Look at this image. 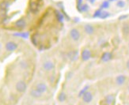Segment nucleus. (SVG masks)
I'll return each mask as SVG.
<instances>
[{"mask_svg":"<svg viewBox=\"0 0 129 105\" xmlns=\"http://www.w3.org/2000/svg\"><path fill=\"white\" fill-rule=\"evenodd\" d=\"M14 88L16 92H18L20 94H22L25 92V91L28 88V85L25 80L23 79H19L15 82L14 85Z\"/></svg>","mask_w":129,"mask_h":105,"instance_id":"1","label":"nucleus"},{"mask_svg":"<svg viewBox=\"0 0 129 105\" xmlns=\"http://www.w3.org/2000/svg\"><path fill=\"white\" fill-rule=\"evenodd\" d=\"M117 6H118L119 7H124L125 6V3L124 1H122V0H120V1L117 3Z\"/></svg>","mask_w":129,"mask_h":105,"instance_id":"19","label":"nucleus"},{"mask_svg":"<svg viewBox=\"0 0 129 105\" xmlns=\"http://www.w3.org/2000/svg\"><path fill=\"white\" fill-rule=\"evenodd\" d=\"M33 88H35L36 90H37L38 92H41L42 94L46 93L48 90V87L46 85V83H44L43 81H39L37 83H36L34 87H33Z\"/></svg>","mask_w":129,"mask_h":105,"instance_id":"3","label":"nucleus"},{"mask_svg":"<svg viewBox=\"0 0 129 105\" xmlns=\"http://www.w3.org/2000/svg\"><path fill=\"white\" fill-rule=\"evenodd\" d=\"M93 93L91 92H89V91H86L82 95V100L83 103H91L92 100H93Z\"/></svg>","mask_w":129,"mask_h":105,"instance_id":"4","label":"nucleus"},{"mask_svg":"<svg viewBox=\"0 0 129 105\" xmlns=\"http://www.w3.org/2000/svg\"><path fill=\"white\" fill-rule=\"evenodd\" d=\"M128 105H129V104H128Z\"/></svg>","mask_w":129,"mask_h":105,"instance_id":"27","label":"nucleus"},{"mask_svg":"<svg viewBox=\"0 0 129 105\" xmlns=\"http://www.w3.org/2000/svg\"><path fill=\"white\" fill-rule=\"evenodd\" d=\"M42 68L44 71H52L55 68V63L51 60H46L43 63Z\"/></svg>","mask_w":129,"mask_h":105,"instance_id":"5","label":"nucleus"},{"mask_svg":"<svg viewBox=\"0 0 129 105\" xmlns=\"http://www.w3.org/2000/svg\"><path fill=\"white\" fill-rule=\"evenodd\" d=\"M66 98H67V96H66V95L64 93H62V94H60L59 95V100L60 101H64L65 99H66Z\"/></svg>","mask_w":129,"mask_h":105,"instance_id":"18","label":"nucleus"},{"mask_svg":"<svg viewBox=\"0 0 129 105\" xmlns=\"http://www.w3.org/2000/svg\"><path fill=\"white\" fill-rule=\"evenodd\" d=\"M122 32H123V34H124V36L129 35V25L128 24H124V25H123Z\"/></svg>","mask_w":129,"mask_h":105,"instance_id":"14","label":"nucleus"},{"mask_svg":"<svg viewBox=\"0 0 129 105\" xmlns=\"http://www.w3.org/2000/svg\"><path fill=\"white\" fill-rule=\"evenodd\" d=\"M109 16V13L108 12H105V11H104V12H102L101 13V15H100V18H102V19H105L106 18H108V17Z\"/></svg>","mask_w":129,"mask_h":105,"instance_id":"16","label":"nucleus"},{"mask_svg":"<svg viewBox=\"0 0 129 105\" xmlns=\"http://www.w3.org/2000/svg\"><path fill=\"white\" fill-rule=\"evenodd\" d=\"M127 16H123V17H120V20H122V18H127Z\"/></svg>","mask_w":129,"mask_h":105,"instance_id":"23","label":"nucleus"},{"mask_svg":"<svg viewBox=\"0 0 129 105\" xmlns=\"http://www.w3.org/2000/svg\"><path fill=\"white\" fill-rule=\"evenodd\" d=\"M18 66L19 68L22 70H26L28 68H29V63L27 62L26 60L22 59L18 63Z\"/></svg>","mask_w":129,"mask_h":105,"instance_id":"11","label":"nucleus"},{"mask_svg":"<svg viewBox=\"0 0 129 105\" xmlns=\"http://www.w3.org/2000/svg\"><path fill=\"white\" fill-rule=\"evenodd\" d=\"M90 2H91V3H93V2H94V0H90Z\"/></svg>","mask_w":129,"mask_h":105,"instance_id":"24","label":"nucleus"},{"mask_svg":"<svg viewBox=\"0 0 129 105\" xmlns=\"http://www.w3.org/2000/svg\"><path fill=\"white\" fill-rule=\"evenodd\" d=\"M102 7L103 8H108V7H109V3H108L107 1L104 2V3H103V4H102Z\"/></svg>","mask_w":129,"mask_h":105,"instance_id":"20","label":"nucleus"},{"mask_svg":"<svg viewBox=\"0 0 129 105\" xmlns=\"http://www.w3.org/2000/svg\"><path fill=\"white\" fill-rule=\"evenodd\" d=\"M70 36L74 41H78L80 39V32L77 29H72L70 31Z\"/></svg>","mask_w":129,"mask_h":105,"instance_id":"6","label":"nucleus"},{"mask_svg":"<svg viewBox=\"0 0 129 105\" xmlns=\"http://www.w3.org/2000/svg\"><path fill=\"white\" fill-rule=\"evenodd\" d=\"M18 47V43H16L14 40H8L4 44V48L8 52H13L16 51Z\"/></svg>","mask_w":129,"mask_h":105,"instance_id":"2","label":"nucleus"},{"mask_svg":"<svg viewBox=\"0 0 129 105\" xmlns=\"http://www.w3.org/2000/svg\"><path fill=\"white\" fill-rule=\"evenodd\" d=\"M101 11L100 10H98V11H96V12H95V14H93V17L94 18H97V17H100V15H101Z\"/></svg>","mask_w":129,"mask_h":105,"instance_id":"21","label":"nucleus"},{"mask_svg":"<svg viewBox=\"0 0 129 105\" xmlns=\"http://www.w3.org/2000/svg\"><path fill=\"white\" fill-rule=\"evenodd\" d=\"M84 29H85V32L89 35H92L94 32V28L91 25H86L85 27H84Z\"/></svg>","mask_w":129,"mask_h":105,"instance_id":"13","label":"nucleus"},{"mask_svg":"<svg viewBox=\"0 0 129 105\" xmlns=\"http://www.w3.org/2000/svg\"><path fill=\"white\" fill-rule=\"evenodd\" d=\"M128 47H129V42H128Z\"/></svg>","mask_w":129,"mask_h":105,"instance_id":"26","label":"nucleus"},{"mask_svg":"<svg viewBox=\"0 0 129 105\" xmlns=\"http://www.w3.org/2000/svg\"><path fill=\"white\" fill-rule=\"evenodd\" d=\"M56 18L59 20V21H63V14L59 13V12H56Z\"/></svg>","mask_w":129,"mask_h":105,"instance_id":"17","label":"nucleus"},{"mask_svg":"<svg viewBox=\"0 0 129 105\" xmlns=\"http://www.w3.org/2000/svg\"><path fill=\"white\" fill-rule=\"evenodd\" d=\"M115 96L113 94H109L105 97L104 99V103L105 105H113L115 103Z\"/></svg>","mask_w":129,"mask_h":105,"instance_id":"7","label":"nucleus"},{"mask_svg":"<svg viewBox=\"0 0 129 105\" xmlns=\"http://www.w3.org/2000/svg\"><path fill=\"white\" fill-rule=\"evenodd\" d=\"M126 66H127V68L129 70V60H127V64H126Z\"/></svg>","mask_w":129,"mask_h":105,"instance_id":"22","label":"nucleus"},{"mask_svg":"<svg viewBox=\"0 0 129 105\" xmlns=\"http://www.w3.org/2000/svg\"><path fill=\"white\" fill-rule=\"evenodd\" d=\"M126 81V77L124 75H119L116 77V83L118 85H123Z\"/></svg>","mask_w":129,"mask_h":105,"instance_id":"10","label":"nucleus"},{"mask_svg":"<svg viewBox=\"0 0 129 105\" xmlns=\"http://www.w3.org/2000/svg\"><path fill=\"white\" fill-rule=\"evenodd\" d=\"M81 58L83 61H87L91 58V51L89 49H84L82 51Z\"/></svg>","mask_w":129,"mask_h":105,"instance_id":"8","label":"nucleus"},{"mask_svg":"<svg viewBox=\"0 0 129 105\" xmlns=\"http://www.w3.org/2000/svg\"><path fill=\"white\" fill-rule=\"evenodd\" d=\"M38 105H44V104H38Z\"/></svg>","mask_w":129,"mask_h":105,"instance_id":"25","label":"nucleus"},{"mask_svg":"<svg viewBox=\"0 0 129 105\" xmlns=\"http://www.w3.org/2000/svg\"><path fill=\"white\" fill-rule=\"evenodd\" d=\"M29 95L33 97V98H35V99H41L44 94H42L41 92H38L37 90H36L35 88H32L31 89L29 90Z\"/></svg>","mask_w":129,"mask_h":105,"instance_id":"9","label":"nucleus"},{"mask_svg":"<svg viewBox=\"0 0 129 105\" xmlns=\"http://www.w3.org/2000/svg\"><path fill=\"white\" fill-rule=\"evenodd\" d=\"M111 59H112V54L110 52H105L102 56V60L105 63L109 62V61L111 60Z\"/></svg>","mask_w":129,"mask_h":105,"instance_id":"12","label":"nucleus"},{"mask_svg":"<svg viewBox=\"0 0 129 105\" xmlns=\"http://www.w3.org/2000/svg\"><path fill=\"white\" fill-rule=\"evenodd\" d=\"M69 58L72 60V61H74L75 59H77L78 58V53L75 52V51H72L69 54Z\"/></svg>","mask_w":129,"mask_h":105,"instance_id":"15","label":"nucleus"}]
</instances>
